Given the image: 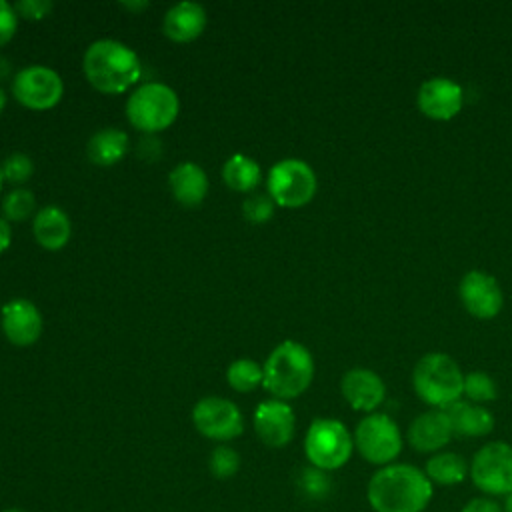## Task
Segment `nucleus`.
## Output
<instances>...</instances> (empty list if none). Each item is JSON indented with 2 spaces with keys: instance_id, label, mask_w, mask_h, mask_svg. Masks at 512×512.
Returning a JSON list of instances; mask_svg holds the SVG:
<instances>
[{
  "instance_id": "obj_1",
  "label": "nucleus",
  "mask_w": 512,
  "mask_h": 512,
  "mask_svg": "<svg viewBox=\"0 0 512 512\" xmlns=\"http://www.w3.org/2000/svg\"><path fill=\"white\" fill-rule=\"evenodd\" d=\"M432 494L434 488L424 470L402 462L378 468L366 488L374 512H424Z\"/></svg>"
},
{
  "instance_id": "obj_2",
  "label": "nucleus",
  "mask_w": 512,
  "mask_h": 512,
  "mask_svg": "<svg viewBox=\"0 0 512 512\" xmlns=\"http://www.w3.org/2000/svg\"><path fill=\"white\" fill-rule=\"evenodd\" d=\"M86 80L104 94H122L142 76L138 54L124 42L102 38L92 42L82 58Z\"/></svg>"
},
{
  "instance_id": "obj_3",
  "label": "nucleus",
  "mask_w": 512,
  "mask_h": 512,
  "mask_svg": "<svg viewBox=\"0 0 512 512\" xmlns=\"http://www.w3.org/2000/svg\"><path fill=\"white\" fill-rule=\"evenodd\" d=\"M262 386L278 400H290L306 392L314 378L310 350L294 340L280 342L266 358Z\"/></svg>"
},
{
  "instance_id": "obj_4",
  "label": "nucleus",
  "mask_w": 512,
  "mask_h": 512,
  "mask_svg": "<svg viewBox=\"0 0 512 512\" xmlns=\"http://www.w3.org/2000/svg\"><path fill=\"white\" fill-rule=\"evenodd\" d=\"M412 386L422 402L446 410L462 398L464 374L448 354L430 352L416 362L412 370Z\"/></svg>"
},
{
  "instance_id": "obj_5",
  "label": "nucleus",
  "mask_w": 512,
  "mask_h": 512,
  "mask_svg": "<svg viewBox=\"0 0 512 512\" xmlns=\"http://www.w3.org/2000/svg\"><path fill=\"white\" fill-rule=\"evenodd\" d=\"M178 110V94L162 82L140 84L126 100L128 122L150 136L170 128L178 116Z\"/></svg>"
},
{
  "instance_id": "obj_6",
  "label": "nucleus",
  "mask_w": 512,
  "mask_h": 512,
  "mask_svg": "<svg viewBox=\"0 0 512 512\" xmlns=\"http://www.w3.org/2000/svg\"><path fill=\"white\" fill-rule=\"evenodd\" d=\"M354 450V436L334 418H316L304 436V454L310 466L332 472L342 468Z\"/></svg>"
},
{
  "instance_id": "obj_7",
  "label": "nucleus",
  "mask_w": 512,
  "mask_h": 512,
  "mask_svg": "<svg viewBox=\"0 0 512 512\" xmlns=\"http://www.w3.org/2000/svg\"><path fill=\"white\" fill-rule=\"evenodd\" d=\"M318 182L310 164L300 158H284L276 162L266 176V192L276 206L300 208L316 194Z\"/></svg>"
},
{
  "instance_id": "obj_8",
  "label": "nucleus",
  "mask_w": 512,
  "mask_h": 512,
  "mask_svg": "<svg viewBox=\"0 0 512 512\" xmlns=\"http://www.w3.org/2000/svg\"><path fill=\"white\" fill-rule=\"evenodd\" d=\"M354 448L360 456L376 466L392 464L402 452V434L398 424L382 412L364 416L354 430Z\"/></svg>"
},
{
  "instance_id": "obj_9",
  "label": "nucleus",
  "mask_w": 512,
  "mask_h": 512,
  "mask_svg": "<svg viewBox=\"0 0 512 512\" xmlns=\"http://www.w3.org/2000/svg\"><path fill=\"white\" fill-rule=\"evenodd\" d=\"M468 474L486 496H508L512 492V446L502 440L484 444L472 456Z\"/></svg>"
},
{
  "instance_id": "obj_10",
  "label": "nucleus",
  "mask_w": 512,
  "mask_h": 512,
  "mask_svg": "<svg viewBox=\"0 0 512 512\" xmlns=\"http://www.w3.org/2000/svg\"><path fill=\"white\" fill-rule=\"evenodd\" d=\"M64 94L60 74L48 66L32 64L12 78V96L30 110H50Z\"/></svg>"
},
{
  "instance_id": "obj_11",
  "label": "nucleus",
  "mask_w": 512,
  "mask_h": 512,
  "mask_svg": "<svg viewBox=\"0 0 512 512\" xmlns=\"http://www.w3.org/2000/svg\"><path fill=\"white\" fill-rule=\"evenodd\" d=\"M194 428L210 440L228 442L244 432V418L240 408L222 396L200 398L192 408Z\"/></svg>"
},
{
  "instance_id": "obj_12",
  "label": "nucleus",
  "mask_w": 512,
  "mask_h": 512,
  "mask_svg": "<svg viewBox=\"0 0 512 512\" xmlns=\"http://www.w3.org/2000/svg\"><path fill=\"white\" fill-rule=\"evenodd\" d=\"M254 432L270 448H282L290 444L296 432V416L288 402L272 398L264 400L254 410Z\"/></svg>"
},
{
  "instance_id": "obj_13",
  "label": "nucleus",
  "mask_w": 512,
  "mask_h": 512,
  "mask_svg": "<svg viewBox=\"0 0 512 512\" xmlns=\"http://www.w3.org/2000/svg\"><path fill=\"white\" fill-rule=\"evenodd\" d=\"M458 296L462 306L476 318H494L504 304V296L496 278L482 270H470L458 286Z\"/></svg>"
},
{
  "instance_id": "obj_14",
  "label": "nucleus",
  "mask_w": 512,
  "mask_h": 512,
  "mask_svg": "<svg viewBox=\"0 0 512 512\" xmlns=\"http://www.w3.org/2000/svg\"><path fill=\"white\" fill-rule=\"evenodd\" d=\"M416 102L426 118L450 120L462 110L464 94L460 84H456L454 80L436 76L422 82V86L418 88Z\"/></svg>"
},
{
  "instance_id": "obj_15",
  "label": "nucleus",
  "mask_w": 512,
  "mask_h": 512,
  "mask_svg": "<svg viewBox=\"0 0 512 512\" xmlns=\"http://www.w3.org/2000/svg\"><path fill=\"white\" fill-rule=\"evenodd\" d=\"M0 326L8 342L14 346H30L42 334V314L34 302L14 298L0 310Z\"/></svg>"
},
{
  "instance_id": "obj_16",
  "label": "nucleus",
  "mask_w": 512,
  "mask_h": 512,
  "mask_svg": "<svg viewBox=\"0 0 512 512\" xmlns=\"http://www.w3.org/2000/svg\"><path fill=\"white\" fill-rule=\"evenodd\" d=\"M340 390L354 410L368 414H372L386 398L384 380L368 368H350L340 380Z\"/></svg>"
},
{
  "instance_id": "obj_17",
  "label": "nucleus",
  "mask_w": 512,
  "mask_h": 512,
  "mask_svg": "<svg viewBox=\"0 0 512 512\" xmlns=\"http://www.w3.org/2000/svg\"><path fill=\"white\" fill-rule=\"evenodd\" d=\"M452 424L444 410H428L416 416L408 426V444L416 452L436 454L452 440Z\"/></svg>"
},
{
  "instance_id": "obj_18",
  "label": "nucleus",
  "mask_w": 512,
  "mask_h": 512,
  "mask_svg": "<svg viewBox=\"0 0 512 512\" xmlns=\"http://www.w3.org/2000/svg\"><path fill=\"white\" fill-rule=\"evenodd\" d=\"M206 28V10L198 2L170 6L162 20V32L174 42H192Z\"/></svg>"
},
{
  "instance_id": "obj_19",
  "label": "nucleus",
  "mask_w": 512,
  "mask_h": 512,
  "mask_svg": "<svg viewBox=\"0 0 512 512\" xmlns=\"http://www.w3.org/2000/svg\"><path fill=\"white\" fill-rule=\"evenodd\" d=\"M32 232L42 248L60 250L68 244L72 236V222L62 208L48 204L36 212Z\"/></svg>"
},
{
  "instance_id": "obj_20",
  "label": "nucleus",
  "mask_w": 512,
  "mask_h": 512,
  "mask_svg": "<svg viewBox=\"0 0 512 512\" xmlns=\"http://www.w3.org/2000/svg\"><path fill=\"white\" fill-rule=\"evenodd\" d=\"M450 418L454 436L466 438H480L492 432L494 416L482 404H474L468 400H458L444 410Z\"/></svg>"
},
{
  "instance_id": "obj_21",
  "label": "nucleus",
  "mask_w": 512,
  "mask_h": 512,
  "mask_svg": "<svg viewBox=\"0 0 512 512\" xmlns=\"http://www.w3.org/2000/svg\"><path fill=\"white\" fill-rule=\"evenodd\" d=\"M172 196L182 206H198L208 194L206 172L194 162H180L168 176Z\"/></svg>"
},
{
  "instance_id": "obj_22",
  "label": "nucleus",
  "mask_w": 512,
  "mask_h": 512,
  "mask_svg": "<svg viewBox=\"0 0 512 512\" xmlns=\"http://www.w3.org/2000/svg\"><path fill=\"white\" fill-rule=\"evenodd\" d=\"M128 152V134L114 126L100 128L86 144V154L92 164L114 166Z\"/></svg>"
},
{
  "instance_id": "obj_23",
  "label": "nucleus",
  "mask_w": 512,
  "mask_h": 512,
  "mask_svg": "<svg viewBox=\"0 0 512 512\" xmlns=\"http://www.w3.org/2000/svg\"><path fill=\"white\" fill-rule=\"evenodd\" d=\"M424 474L432 484L456 486L468 476L466 460L456 452H436L426 460Z\"/></svg>"
},
{
  "instance_id": "obj_24",
  "label": "nucleus",
  "mask_w": 512,
  "mask_h": 512,
  "mask_svg": "<svg viewBox=\"0 0 512 512\" xmlns=\"http://www.w3.org/2000/svg\"><path fill=\"white\" fill-rule=\"evenodd\" d=\"M222 178L234 192H252L262 180V170L254 158L246 154H232L222 166Z\"/></svg>"
},
{
  "instance_id": "obj_25",
  "label": "nucleus",
  "mask_w": 512,
  "mask_h": 512,
  "mask_svg": "<svg viewBox=\"0 0 512 512\" xmlns=\"http://www.w3.org/2000/svg\"><path fill=\"white\" fill-rule=\"evenodd\" d=\"M226 380H228L230 388H234L236 392H252L254 388L262 386L264 370L258 362L248 360V358H240V360H234L228 366Z\"/></svg>"
},
{
  "instance_id": "obj_26",
  "label": "nucleus",
  "mask_w": 512,
  "mask_h": 512,
  "mask_svg": "<svg viewBox=\"0 0 512 512\" xmlns=\"http://www.w3.org/2000/svg\"><path fill=\"white\" fill-rule=\"evenodd\" d=\"M34 208H36V198L26 188H16V190L8 192L4 196V202H2L4 218L10 220V222L26 220L34 212Z\"/></svg>"
},
{
  "instance_id": "obj_27",
  "label": "nucleus",
  "mask_w": 512,
  "mask_h": 512,
  "mask_svg": "<svg viewBox=\"0 0 512 512\" xmlns=\"http://www.w3.org/2000/svg\"><path fill=\"white\" fill-rule=\"evenodd\" d=\"M462 394L468 398V402L474 404H486L496 400L498 388L496 382L484 374V372H470L464 376V390Z\"/></svg>"
},
{
  "instance_id": "obj_28",
  "label": "nucleus",
  "mask_w": 512,
  "mask_h": 512,
  "mask_svg": "<svg viewBox=\"0 0 512 512\" xmlns=\"http://www.w3.org/2000/svg\"><path fill=\"white\" fill-rule=\"evenodd\" d=\"M298 486L300 490L310 498V500H324L330 494L332 482L328 472L318 470L314 466H308L302 470L300 478H298Z\"/></svg>"
},
{
  "instance_id": "obj_29",
  "label": "nucleus",
  "mask_w": 512,
  "mask_h": 512,
  "mask_svg": "<svg viewBox=\"0 0 512 512\" xmlns=\"http://www.w3.org/2000/svg\"><path fill=\"white\" fill-rule=\"evenodd\" d=\"M208 466H210V472L216 478H222V480L224 478H232L238 472V468H240V456L230 446H216L210 452Z\"/></svg>"
},
{
  "instance_id": "obj_30",
  "label": "nucleus",
  "mask_w": 512,
  "mask_h": 512,
  "mask_svg": "<svg viewBox=\"0 0 512 512\" xmlns=\"http://www.w3.org/2000/svg\"><path fill=\"white\" fill-rule=\"evenodd\" d=\"M0 170H2L4 180L12 182V184H22V182L30 180V176H32V172H34V164H32V160H30L28 154L14 152V154H10V156L4 158Z\"/></svg>"
},
{
  "instance_id": "obj_31",
  "label": "nucleus",
  "mask_w": 512,
  "mask_h": 512,
  "mask_svg": "<svg viewBox=\"0 0 512 512\" xmlns=\"http://www.w3.org/2000/svg\"><path fill=\"white\" fill-rule=\"evenodd\" d=\"M274 200L268 194H252L242 204V214L250 224H264L274 214Z\"/></svg>"
},
{
  "instance_id": "obj_32",
  "label": "nucleus",
  "mask_w": 512,
  "mask_h": 512,
  "mask_svg": "<svg viewBox=\"0 0 512 512\" xmlns=\"http://www.w3.org/2000/svg\"><path fill=\"white\" fill-rule=\"evenodd\" d=\"M18 28V14L14 10V4H8L6 0H0V46L8 44Z\"/></svg>"
},
{
  "instance_id": "obj_33",
  "label": "nucleus",
  "mask_w": 512,
  "mask_h": 512,
  "mask_svg": "<svg viewBox=\"0 0 512 512\" xmlns=\"http://www.w3.org/2000/svg\"><path fill=\"white\" fill-rule=\"evenodd\" d=\"M14 10L18 16L26 20H42L52 10L50 0H18L14 4Z\"/></svg>"
},
{
  "instance_id": "obj_34",
  "label": "nucleus",
  "mask_w": 512,
  "mask_h": 512,
  "mask_svg": "<svg viewBox=\"0 0 512 512\" xmlns=\"http://www.w3.org/2000/svg\"><path fill=\"white\" fill-rule=\"evenodd\" d=\"M460 512H502V506L496 504V500L490 496H478L468 500Z\"/></svg>"
},
{
  "instance_id": "obj_35",
  "label": "nucleus",
  "mask_w": 512,
  "mask_h": 512,
  "mask_svg": "<svg viewBox=\"0 0 512 512\" xmlns=\"http://www.w3.org/2000/svg\"><path fill=\"white\" fill-rule=\"evenodd\" d=\"M12 242V230H10V224L6 218L0 216V254L10 246Z\"/></svg>"
},
{
  "instance_id": "obj_36",
  "label": "nucleus",
  "mask_w": 512,
  "mask_h": 512,
  "mask_svg": "<svg viewBox=\"0 0 512 512\" xmlns=\"http://www.w3.org/2000/svg\"><path fill=\"white\" fill-rule=\"evenodd\" d=\"M10 72H12V64H10V60H8V58H4V56H0V82H2V80H6V78L10 76Z\"/></svg>"
},
{
  "instance_id": "obj_37",
  "label": "nucleus",
  "mask_w": 512,
  "mask_h": 512,
  "mask_svg": "<svg viewBox=\"0 0 512 512\" xmlns=\"http://www.w3.org/2000/svg\"><path fill=\"white\" fill-rule=\"evenodd\" d=\"M122 6H124V8H130V10L140 12V10H144V8L148 6V2H122Z\"/></svg>"
},
{
  "instance_id": "obj_38",
  "label": "nucleus",
  "mask_w": 512,
  "mask_h": 512,
  "mask_svg": "<svg viewBox=\"0 0 512 512\" xmlns=\"http://www.w3.org/2000/svg\"><path fill=\"white\" fill-rule=\"evenodd\" d=\"M502 512H512V492L508 496H504V504H502Z\"/></svg>"
},
{
  "instance_id": "obj_39",
  "label": "nucleus",
  "mask_w": 512,
  "mask_h": 512,
  "mask_svg": "<svg viewBox=\"0 0 512 512\" xmlns=\"http://www.w3.org/2000/svg\"><path fill=\"white\" fill-rule=\"evenodd\" d=\"M4 106H6V92L0 88V112L4 110Z\"/></svg>"
},
{
  "instance_id": "obj_40",
  "label": "nucleus",
  "mask_w": 512,
  "mask_h": 512,
  "mask_svg": "<svg viewBox=\"0 0 512 512\" xmlns=\"http://www.w3.org/2000/svg\"><path fill=\"white\" fill-rule=\"evenodd\" d=\"M2 186H4V176H2V170H0V190H2Z\"/></svg>"
},
{
  "instance_id": "obj_41",
  "label": "nucleus",
  "mask_w": 512,
  "mask_h": 512,
  "mask_svg": "<svg viewBox=\"0 0 512 512\" xmlns=\"http://www.w3.org/2000/svg\"><path fill=\"white\" fill-rule=\"evenodd\" d=\"M4 512H22V510H18V508H8V510H4Z\"/></svg>"
}]
</instances>
